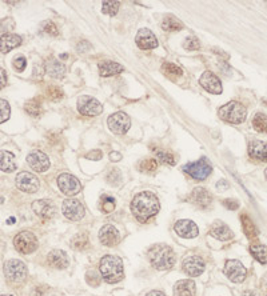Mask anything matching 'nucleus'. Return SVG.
I'll list each match as a JSON object with an SVG mask.
<instances>
[{
	"mask_svg": "<svg viewBox=\"0 0 267 296\" xmlns=\"http://www.w3.org/2000/svg\"><path fill=\"white\" fill-rule=\"evenodd\" d=\"M159 208L160 204L158 198L149 191L138 193L131 202V211L141 223H145L149 219L154 218L159 212Z\"/></svg>",
	"mask_w": 267,
	"mask_h": 296,
	"instance_id": "f257e3e1",
	"label": "nucleus"
},
{
	"mask_svg": "<svg viewBox=\"0 0 267 296\" xmlns=\"http://www.w3.org/2000/svg\"><path fill=\"white\" fill-rule=\"evenodd\" d=\"M99 271L104 280L114 284L124 278V268H123V260L118 256L107 255L100 260Z\"/></svg>",
	"mask_w": 267,
	"mask_h": 296,
	"instance_id": "f03ea898",
	"label": "nucleus"
},
{
	"mask_svg": "<svg viewBox=\"0 0 267 296\" xmlns=\"http://www.w3.org/2000/svg\"><path fill=\"white\" fill-rule=\"evenodd\" d=\"M149 259L156 270H170L175 264V252L166 244H155L149 250Z\"/></svg>",
	"mask_w": 267,
	"mask_h": 296,
	"instance_id": "7ed1b4c3",
	"label": "nucleus"
},
{
	"mask_svg": "<svg viewBox=\"0 0 267 296\" xmlns=\"http://www.w3.org/2000/svg\"><path fill=\"white\" fill-rule=\"evenodd\" d=\"M218 115L225 122L233 123V124H241L246 120L247 111H246L245 106H242L241 103L229 102V103L219 108Z\"/></svg>",
	"mask_w": 267,
	"mask_h": 296,
	"instance_id": "20e7f679",
	"label": "nucleus"
},
{
	"mask_svg": "<svg viewBox=\"0 0 267 296\" xmlns=\"http://www.w3.org/2000/svg\"><path fill=\"white\" fill-rule=\"evenodd\" d=\"M4 276L10 283L12 284H20L27 279V275H28V271H27L26 264L23 263L22 260L11 259L7 260L4 263L3 267Z\"/></svg>",
	"mask_w": 267,
	"mask_h": 296,
	"instance_id": "39448f33",
	"label": "nucleus"
},
{
	"mask_svg": "<svg viewBox=\"0 0 267 296\" xmlns=\"http://www.w3.org/2000/svg\"><path fill=\"white\" fill-rule=\"evenodd\" d=\"M14 245H15L16 251L28 255L37 250V237L30 231H22L14 239Z\"/></svg>",
	"mask_w": 267,
	"mask_h": 296,
	"instance_id": "423d86ee",
	"label": "nucleus"
},
{
	"mask_svg": "<svg viewBox=\"0 0 267 296\" xmlns=\"http://www.w3.org/2000/svg\"><path fill=\"white\" fill-rule=\"evenodd\" d=\"M183 171L186 174L190 175L191 178L195 180H204L208 175L211 174L212 167L211 163L208 162L206 158H200L198 162H193V163L186 164L183 167Z\"/></svg>",
	"mask_w": 267,
	"mask_h": 296,
	"instance_id": "0eeeda50",
	"label": "nucleus"
},
{
	"mask_svg": "<svg viewBox=\"0 0 267 296\" xmlns=\"http://www.w3.org/2000/svg\"><path fill=\"white\" fill-rule=\"evenodd\" d=\"M78 111L84 116H98L103 111V106L95 97L84 95L78 99Z\"/></svg>",
	"mask_w": 267,
	"mask_h": 296,
	"instance_id": "6e6552de",
	"label": "nucleus"
},
{
	"mask_svg": "<svg viewBox=\"0 0 267 296\" xmlns=\"http://www.w3.org/2000/svg\"><path fill=\"white\" fill-rule=\"evenodd\" d=\"M108 128L116 135H123L127 131L130 130L131 127V119L130 116L124 114V112H116L111 115L107 120Z\"/></svg>",
	"mask_w": 267,
	"mask_h": 296,
	"instance_id": "1a4fd4ad",
	"label": "nucleus"
},
{
	"mask_svg": "<svg viewBox=\"0 0 267 296\" xmlns=\"http://www.w3.org/2000/svg\"><path fill=\"white\" fill-rule=\"evenodd\" d=\"M58 185H59L60 191L67 195V196H72L76 193L80 192L82 184L78 179L75 178L74 175L71 174H62L58 178Z\"/></svg>",
	"mask_w": 267,
	"mask_h": 296,
	"instance_id": "9d476101",
	"label": "nucleus"
},
{
	"mask_svg": "<svg viewBox=\"0 0 267 296\" xmlns=\"http://www.w3.org/2000/svg\"><path fill=\"white\" fill-rule=\"evenodd\" d=\"M15 183H16V187H18L20 191H23V192H28V193L36 192L37 189H39V185H40L39 179H37L33 174H31V172H26V171L18 174Z\"/></svg>",
	"mask_w": 267,
	"mask_h": 296,
	"instance_id": "9b49d317",
	"label": "nucleus"
},
{
	"mask_svg": "<svg viewBox=\"0 0 267 296\" xmlns=\"http://www.w3.org/2000/svg\"><path fill=\"white\" fill-rule=\"evenodd\" d=\"M225 274L234 283H242L247 276V270L239 260H227Z\"/></svg>",
	"mask_w": 267,
	"mask_h": 296,
	"instance_id": "f8f14e48",
	"label": "nucleus"
},
{
	"mask_svg": "<svg viewBox=\"0 0 267 296\" xmlns=\"http://www.w3.org/2000/svg\"><path fill=\"white\" fill-rule=\"evenodd\" d=\"M62 211L67 219L72 222H78L84 216V207L83 204L76 199H67L63 202Z\"/></svg>",
	"mask_w": 267,
	"mask_h": 296,
	"instance_id": "ddd939ff",
	"label": "nucleus"
},
{
	"mask_svg": "<svg viewBox=\"0 0 267 296\" xmlns=\"http://www.w3.org/2000/svg\"><path fill=\"white\" fill-rule=\"evenodd\" d=\"M182 268L187 275L193 276V278H197V276L202 275V272L204 271V262L200 256H186L185 259H183Z\"/></svg>",
	"mask_w": 267,
	"mask_h": 296,
	"instance_id": "4468645a",
	"label": "nucleus"
},
{
	"mask_svg": "<svg viewBox=\"0 0 267 296\" xmlns=\"http://www.w3.org/2000/svg\"><path fill=\"white\" fill-rule=\"evenodd\" d=\"M27 163L36 172H46L50 168V159L45 152L33 151L27 156Z\"/></svg>",
	"mask_w": 267,
	"mask_h": 296,
	"instance_id": "2eb2a0df",
	"label": "nucleus"
},
{
	"mask_svg": "<svg viewBox=\"0 0 267 296\" xmlns=\"http://www.w3.org/2000/svg\"><path fill=\"white\" fill-rule=\"evenodd\" d=\"M199 83L200 85L210 93H215V95H218V93L222 92V83H220L218 76H216L215 74L210 72V71L203 72V75H202L199 79Z\"/></svg>",
	"mask_w": 267,
	"mask_h": 296,
	"instance_id": "dca6fc26",
	"label": "nucleus"
},
{
	"mask_svg": "<svg viewBox=\"0 0 267 296\" xmlns=\"http://www.w3.org/2000/svg\"><path fill=\"white\" fill-rule=\"evenodd\" d=\"M174 230L179 236L185 237V239H193V237L198 236V233H199L197 224L191 220H186V219L175 223Z\"/></svg>",
	"mask_w": 267,
	"mask_h": 296,
	"instance_id": "f3484780",
	"label": "nucleus"
},
{
	"mask_svg": "<svg viewBox=\"0 0 267 296\" xmlns=\"http://www.w3.org/2000/svg\"><path fill=\"white\" fill-rule=\"evenodd\" d=\"M99 240L106 247H114L120 240V235H119L118 230H116L115 227L107 224V226H104L99 231Z\"/></svg>",
	"mask_w": 267,
	"mask_h": 296,
	"instance_id": "a211bd4d",
	"label": "nucleus"
},
{
	"mask_svg": "<svg viewBox=\"0 0 267 296\" xmlns=\"http://www.w3.org/2000/svg\"><path fill=\"white\" fill-rule=\"evenodd\" d=\"M135 43L142 50H152L158 47V40H156L155 35L147 28H143L138 32Z\"/></svg>",
	"mask_w": 267,
	"mask_h": 296,
	"instance_id": "6ab92c4d",
	"label": "nucleus"
},
{
	"mask_svg": "<svg viewBox=\"0 0 267 296\" xmlns=\"http://www.w3.org/2000/svg\"><path fill=\"white\" fill-rule=\"evenodd\" d=\"M32 210L33 212L39 216L43 220H50V219L54 218L55 215V207L50 203L49 200H36L32 203Z\"/></svg>",
	"mask_w": 267,
	"mask_h": 296,
	"instance_id": "aec40b11",
	"label": "nucleus"
},
{
	"mask_svg": "<svg viewBox=\"0 0 267 296\" xmlns=\"http://www.w3.org/2000/svg\"><path fill=\"white\" fill-rule=\"evenodd\" d=\"M47 262H49L50 266L58 268V270H63L70 264L68 255L62 250H52L47 256Z\"/></svg>",
	"mask_w": 267,
	"mask_h": 296,
	"instance_id": "412c9836",
	"label": "nucleus"
},
{
	"mask_svg": "<svg viewBox=\"0 0 267 296\" xmlns=\"http://www.w3.org/2000/svg\"><path fill=\"white\" fill-rule=\"evenodd\" d=\"M191 200H193L194 204H197L198 207L200 208H207L212 202L211 193L206 191L202 187H197L194 188V191L191 192Z\"/></svg>",
	"mask_w": 267,
	"mask_h": 296,
	"instance_id": "4be33fe9",
	"label": "nucleus"
},
{
	"mask_svg": "<svg viewBox=\"0 0 267 296\" xmlns=\"http://www.w3.org/2000/svg\"><path fill=\"white\" fill-rule=\"evenodd\" d=\"M22 44V37L15 33H6L0 37V52L7 54Z\"/></svg>",
	"mask_w": 267,
	"mask_h": 296,
	"instance_id": "5701e85b",
	"label": "nucleus"
},
{
	"mask_svg": "<svg viewBox=\"0 0 267 296\" xmlns=\"http://www.w3.org/2000/svg\"><path fill=\"white\" fill-rule=\"evenodd\" d=\"M197 288L193 280H179L174 287V296H195Z\"/></svg>",
	"mask_w": 267,
	"mask_h": 296,
	"instance_id": "b1692460",
	"label": "nucleus"
},
{
	"mask_svg": "<svg viewBox=\"0 0 267 296\" xmlns=\"http://www.w3.org/2000/svg\"><path fill=\"white\" fill-rule=\"evenodd\" d=\"M249 154L251 158H254V159L266 162L267 160V144L264 143V141H260V140L251 141L249 145Z\"/></svg>",
	"mask_w": 267,
	"mask_h": 296,
	"instance_id": "393cba45",
	"label": "nucleus"
},
{
	"mask_svg": "<svg viewBox=\"0 0 267 296\" xmlns=\"http://www.w3.org/2000/svg\"><path fill=\"white\" fill-rule=\"evenodd\" d=\"M211 235L214 237H216L218 240L226 241L229 240V239H231L233 232H231V230L229 228L227 224H225L223 222H219L218 220V222H215L211 226Z\"/></svg>",
	"mask_w": 267,
	"mask_h": 296,
	"instance_id": "a878e982",
	"label": "nucleus"
},
{
	"mask_svg": "<svg viewBox=\"0 0 267 296\" xmlns=\"http://www.w3.org/2000/svg\"><path fill=\"white\" fill-rule=\"evenodd\" d=\"M98 67H99V74L102 76H104V78L112 76V75H118L124 71L123 66H120L119 63H115V62H110V60L102 62Z\"/></svg>",
	"mask_w": 267,
	"mask_h": 296,
	"instance_id": "bb28decb",
	"label": "nucleus"
},
{
	"mask_svg": "<svg viewBox=\"0 0 267 296\" xmlns=\"http://www.w3.org/2000/svg\"><path fill=\"white\" fill-rule=\"evenodd\" d=\"M0 170L4 172H14L16 170L15 156L12 152L0 151Z\"/></svg>",
	"mask_w": 267,
	"mask_h": 296,
	"instance_id": "cd10ccee",
	"label": "nucleus"
},
{
	"mask_svg": "<svg viewBox=\"0 0 267 296\" xmlns=\"http://www.w3.org/2000/svg\"><path fill=\"white\" fill-rule=\"evenodd\" d=\"M162 72L166 75L170 80H176L183 75V71L181 67L174 63H163L162 64Z\"/></svg>",
	"mask_w": 267,
	"mask_h": 296,
	"instance_id": "c85d7f7f",
	"label": "nucleus"
},
{
	"mask_svg": "<svg viewBox=\"0 0 267 296\" xmlns=\"http://www.w3.org/2000/svg\"><path fill=\"white\" fill-rule=\"evenodd\" d=\"M241 220L246 236L249 237L250 240H255L256 237H258V230H256V227L254 226V223H252L251 219H250L249 216H246V215H242Z\"/></svg>",
	"mask_w": 267,
	"mask_h": 296,
	"instance_id": "c756f323",
	"label": "nucleus"
},
{
	"mask_svg": "<svg viewBox=\"0 0 267 296\" xmlns=\"http://www.w3.org/2000/svg\"><path fill=\"white\" fill-rule=\"evenodd\" d=\"M47 72L51 75L52 78L60 79L63 78L64 74H66V68L62 63H59L58 60H51L47 63Z\"/></svg>",
	"mask_w": 267,
	"mask_h": 296,
	"instance_id": "7c9ffc66",
	"label": "nucleus"
},
{
	"mask_svg": "<svg viewBox=\"0 0 267 296\" xmlns=\"http://www.w3.org/2000/svg\"><path fill=\"white\" fill-rule=\"evenodd\" d=\"M250 252L260 264L267 263V247L263 244H252L250 245Z\"/></svg>",
	"mask_w": 267,
	"mask_h": 296,
	"instance_id": "2f4dec72",
	"label": "nucleus"
},
{
	"mask_svg": "<svg viewBox=\"0 0 267 296\" xmlns=\"http://www.w3.org/2000/svg\"><path fill=\"white\" fill-rule=\"evenodd\" d=\"M252 127L256 132L267 133V115L264 114H256L252 119Z\"/></svg>",
	"mask_w": 267,
	"mask_h": 296,
	"instance_id": "473e14b6",
	"label": "nucleus"
},
{
	"mask_svg": "<svg viewBox=\"0 0 267 296\" xmlns=\"http://www.w3.org/2000/svg\"><path fill=\"white\" fill-rule=\"evenodd\" d=\"M162 30L171 32V31H181L183 30L182 22H179L178 19L175 18H166L162 23Z\"/></svg>",
	"mask_w": 267,
	"mask_h": 296,
	"instance_id": "72a5a7b5",
	"label": "nucleus"
},
{
	"mask_svg": "<svg viewBox=\"0 0 267 296\" xmlns=\"http://www.w3.org/2000/svg\"><path fill=\"white\" fill-rule=\"evenodd\" d=\"M26 111L30 114L31 116H39L40 115V111H41V102L40 99H37V97H35V99H31L30 102H27L26 104Z\"/></svg>",
	"mask_w": 267,
	"mask_h": 296,
	"instance_id": "f704fd0d",
	"label": "nucleus"
},
{
	"mask_svg": "<svg viewBox=\"0 0 267 296\" xmlns=\"http://www.w3.org/2000/svg\"><path fill=\"white\" fill-rule=\"evenodd\" d=\"M158 168V162H156L154 158H150V159L142 160L139 163V170L142 172H146V174H154Z\"/></svg>",
	"mask_w": 267,
	"mask_h": 296,
	"instance_id": "c9c22d12",
	"label": "nucleus"
},
{
	"mask_svg": "<svg viewBox=\"0 0 267 296\" xmlns=\"http://www.w3.org/2000/svg\"><path fill=\"white\" fill-rule=\"evenodd\" d=\"M119 7H120V3H119V2H103L102 12L106 14V15L114 16L116 15V12L119 11Z\"/></svg>",
	"mask_w": 267,
	"mask_h": 296,
	"instance_id": "e433bc0d",
	"label": "nucleus"
},
{
	"mask_svg": "<svg viewBox=\"0 0 267 296\" xmlns=\"http://www.w3.org/2000/svg\"><path fill=\"white\" fill-rule=\"evenodd\" d=\"M10 114H11V108H10L8 102L0 99V124L7 122L8 119H10Z\"/></svg>",
	"mask_w": 267,
	"mask_h": 296,
	"instance_id": "4c0bfd02",
	"label": "nucleus"
},
{
	"mask_svg": "<svg viewBox=\"0 0 267 296\" xmlns=\"http://www.w3.org/2000/svg\"><path fill=\"white\" fill-rule=\"evenodd\" d=\"M72 245L76 250H84L88 245V237L85 233H78L76 236L72 239Z\"/></svg>",
	"mask_w": 267,
	"mask_h": 296,
	"instance_id": "58836bf2",
	"label": "nucleus"
},
{
	"mask_svg": "<svg viewBox=\"0 0 267 296\" xmlns=\"http://www.w3.org/2000/svg\"><path fill=\"white\" fill-rule=\"evenodd\" d=\"M156 158L162 162L163 164H168V166H174L175 164V158L172 154L166 151H162V150H158L156 151Z\"/></svg>",
	"mask_w": 267,
	"mask_h": 296,
	"instance_id": "ea45409f",
	"label": "nucleus"
},
{
	"mask_svg": "<svg viewBox=\"0 0 267 296\" xmlns=\"http://www.w3.org/2000/svg\"><path fill=\"white\" fill-rule=\"evenodd\" d=\"M47 97L52 102H59L63 97V91L59 87H49L47 88Z\"/></svg>",
	"mask_w": 267,
	"mask_h": 296,
	"instance_id": "a19ab883",
	"label": "nucleus"
},
{
	"mask_svg": "<svg viewBox=\"0 0 267 296\" xmlns=\"http://www.w3.org/2000/svg\"><path fill=\"white\" fill-rule=\"evenodd\" d=\"M100 208L103 210L104 214H110V212L114 211L115 208V202H114V198L110 196H104L102 203H100Z\"/></svg>",
	"mask_w": 267,
	"mask_h": 296,
	"instance_id": "79ce46f5",
	"label": "nucleus"
},
{
	"mask_svg": "<svg viewBox=\"0 0 267 296\" xmlns=\"http://www.w3.org/2000/svg\"><path fill=\"white\" fill-rule=\"evenodd\" d=\"M107 181L112 185L120 184V181H122V175H120V172H119L118 170H112L111 172L107 175Z\"/></svg>",
	"mask_w": 267,
	"mask_h": 296,
	"instance_id": "37998d69",
	"label": "nucleus"
},
{
	"mask_svg": "<svg viewBox=\"0 0 267 296\" xmlns=\"http://www.w3.org/2000/svg\"><path fill=\"white\" fill-rule=\"evenodd\" d=\"M183 47H185L187 51H197V50H199L200 44L197 37H189V39H186Z\"/></svg>",
	"mask_w": 267,
	"mask_h": 296,
	"instance_id": "c03bdc74",
	"label": "nucleus"
},
{
	"mask_svg": "<svg viewBox=\"0 0 267 296\" xmlns=\"http://www.w3.org/2000/svg\"><path fill=\"white\" fill-rule=\"evenodd\" d=\"M45 32L49 33V35H52V36H58V33H59V31H58V27L55 26V23L52 22H47L45 24Z\"/></svg>",
	"mask_w": 267,
	"mask_h": 296,
	"instance_id": "a18cd8bd",
	"label": "nucleus"
},
{
	"mask_svg": "<svg viewBox=\"0 0 267 296\" xmlns=\"http://www.w3.org/2000/svg\"><path fill=\"white\" fill-rule=\"evenodd\" d=\"M26 66H27V60L24 59L23 56H20V58L15 59V62H14V67H15V70H18L19 72H22V71H24Z\"/></svg>",
	"mask_w": 267,
	"mask_h": 296,
	"instance_id": "49530a36",
	"label": "nucleus"
},
{
	"mask_svg": "<svg viewBox=\"0 0 267 296\" xmlns=\"http://www.w3.org/2000/svg\"><path fill=\"white\" fill-rule=\"evenodd\" d=\"M102 156H103V154H102L99 150H95V151H91L90 154H87V155H85V158L90 160H99Z\"/></svg>",
	"mask_w": 267,
	"mask_h": 296,
	"instance_id": "de8ad7c7",
	"label": "nucleus"
},
{
	"mask_svg": "<svg viewBox=\"0 0 267 296\" xmlns=\"http://www.w3.org/2000/svg\"><path fill=\"white\" fill-rule=\"evenodd\" d=\"M223 204H225L227 208H230V210H238V208H239V203H238L237 200H234V199L225 200Z\"/></svg>",
	"mask_w": 267,
	"mask_h": 296,
	"instance_id": "09e8293b",
	"label": "nucleus"
},
{
	"mask_svg": "<svg viewBox=\"0 0 267 296\" xmlns=\"http://www.w3.org/2000/svg\"><path fill=\"white\" fill-rule=\"evenodd\" d=\"M7 84V75H6V71L0 67V89L4 88Z\"/></svg>",
	"mask_w": 267,
	"mask_h": 296,
	"instance_id": "8fccbe9b",
	"label": "nucleus"
},
{
	"mask_svg": "<svg viewBox=\"0 0 267 296\" xmlns=\"http://www.w3.org/2000/svg\"><path fill=\"white\" fill-rule=\"evenodd\" d=\"M216 187H218V189H220V191H225V189L229 188V183H227L226 180H220L216 183Z\"/></svg>",
	"mask_w": 267,
	"mask_h": 296,
	"instance_id": "3c124183",
	"label": "nucleus"
},
{
	"mask_svg": "<svg viewBox=\"0 0 267 296\" xmlns=\"http://www.w3.org/2000/svg\"><path fill=\"white\" fill-rule=\"evenodd\" d=\"M110 159H111L112 162H119V160L122 159V155H120L119 152H111V154H110Z\"/></svg>",
	"mask_w": 267,
	"mask_h": 296,
	"instance_id": "603ef678",
	"label": "nucleus"
},
{
	"mask_svg": "<svg viewBox=\"0 0 267 296\" xmlns=\"http://www.w3.org/2000/svg\"><path fill=\"white\" fill-rule=\"evenodd\" d=\"M147 296H166L163 292H160V291H151V292L147 293Z\"/></svg>",
	"mask_w": 267,
	"mask_h": 296,
	"instance_id": "864d4df0",
	"label": "nucleus"
},
{
	"mask_svg": "<svg viewBox=\"0 0 267 296\" xmlns=\"http://www.w3.org/2000/svg\"><path fill=\"white\" fill-rule=\"evenodd\" d=\"M14 220H15V219H14V218H10V220H8V224H12V223H15V222H14Z\"/></svg>",
	"mask_w": 267,
	"mask_h": 296,
	"instance_id": "5fc2aeb1",
	"label": "nucleus"
},
{
	"mask_svg": "<svg viewBox=\"0 0 267 296\" xmlns=\"http://www.w3.org/2000/svg\"><path fill=\"white\" fill-rule=\"evenodd\" d=\"M264 176H266V179H267V168H266V171H264Z\"/></svg>",
	"mask_w": 267,
	"mask_h": 296,
	"instance_id": "6e6d98bb",
	"label": "nucleus"
},
{
	"mask_svg": "<svg viewBox=\"0 0 267 296\" xmlns=\"http://www.w3.org/2000/svg\"><path fill=\"white\" fill-rule=\"evenodd\" d=\"M0 296H14V295H0Z\"/></svg>",
	"mask_w": 267,
	"mask_h": 296,
	"instance_id": "4d7b16f0",
	"label": "nucleus"
}]
</instances>
